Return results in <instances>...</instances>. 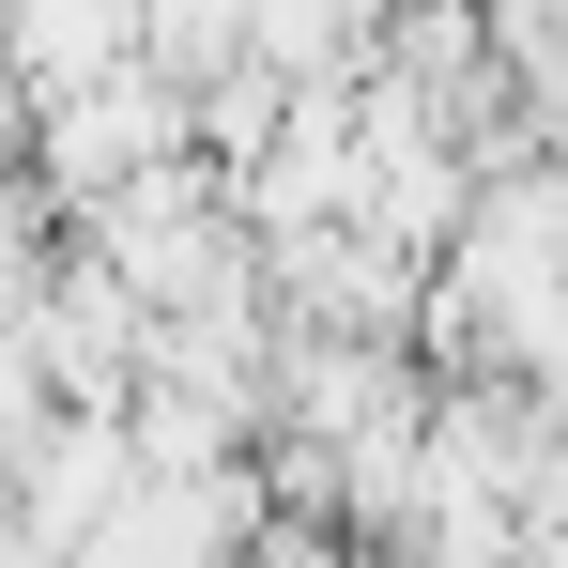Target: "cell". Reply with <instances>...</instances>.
I'll use <instances>...</instances> for the list:
<instances>
[{
  "label": "cell",
  "instance_id": "cell-1",
  "mask_svg": "<svg viewBox=\"0 0 568 568\" xmlns=\"http://www.w3.org/2000/svg\"><path fill=\"white\" fill-rule=\"evenodd\" d=\"M185 139H200V93L139 47V62H108V78H78V93L31 108V185L62 200V215H93L108 185H139V170L185 154Z\"/></svg>",
  "mask_w": 568,
  "mask_h": 568
}]
</instances>
